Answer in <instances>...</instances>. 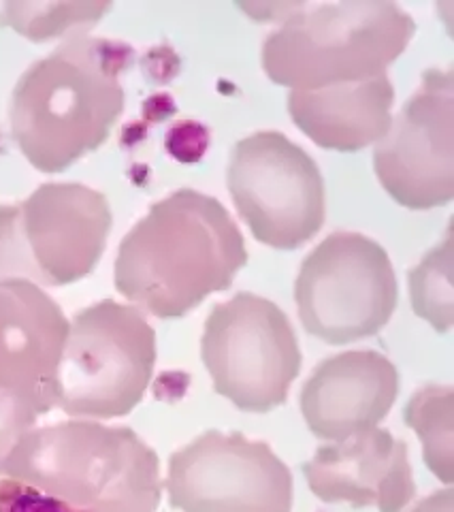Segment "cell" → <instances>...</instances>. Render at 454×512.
<instances>
[{
    "instance_id": "6da1fadb",
    "label": "cell",
    "mask_w": 454,
    "mask_h": 512,
    "mask_svg": "<svg viewBox=\"0 0 454 512\" xmlns=\"http://www.w3.org/2000/svg\"><path fill=\"white\" fill-rule=\"evenodd\" d=\"M246 265V242L226 207L182 188L154 203L126 233L113 282L143 314L182 318L226 291Z\"/></svg>"
},
{
    "instance_id": "7a4b0ae2",
    "label": "cell",
    "mask_w": 454,
    "mask_h": 512,
    "mask_svg": "<svg viewBox=\"0 0 454 512\" xmlns=\"http://www.w3.org/2000/svg\"><path fill=\"white\" fill-rule=\"evenodd\" d=\"M133 60L124 43L69 35L20 77L11 96V135L41 173L67 171L99 150L124 109L120 77Z\"/></svg>"
},
{
    "instance_id": "3957f363",
    "label": "cell",
    "mask_w": 454,
    "mask_h": 512,
    "mask_svg": "<svg viewBox=\"0 0 454 512\" xmlns=\"http://www.w3.org/2000/svg\"><path fill=\"white\" fill-rule=\"evenodd\" d=\"M3 476L84 512H156L162 498L154 448L131 427L86 419L32 429Z\"/></svg>"
},
{
    "instance_id": "277c9868",
    "label": "cell",
    "mask_w": 454,
    "mask_h": 512,
    "mask_svg": "<svg viewBox=\"0 0 454 512\" xmlns=\"http://www.w3.org/2000/svg\"><path fill=\"white\" fill-rule=\"evenodd\" d=\"M416 22L395 3L352 0L293 5L263 43V71L290 90H320L386 73L412 37Z\"/></svg>"
},
{
    "instance_id": "5b68a950",
    "label": "cell",
    "mask_w": 454,
    "mask_h": 512,
    "mask_svg": "<svg viewBox=\"0 0 454 512\" xmlns=\"http://www.w3.org/2000/svg\"><path fill=\"white\" fill-rule=\"evenodd\" d=\"M156 331L145 314L103 299L73 316L56 376V408L73 419H120L148 391Z\"/></svg>"
},
{
    "instance_id": "8992f818",
    "label": "cell",
    "mask_w": 454,
    "mask_h": 512,
    "mask_svg": "<svg viewBox=\"0 0 454 512\" xmlns=\"http://www.w3.org/2000/svg\"><path fill=\"white\" fill-rule=\"evenodd\" d=\"M111 222L105 195L75 182L43 184L18 205H0V282L67 286L88 278Z\"/></svg>"
},
{
    "instance_id": "52a82bcc",
    "label": "cell",
    "mask_w": 454,
    "mask_h": 512,
    "mask_svg": "<svg viewBox=\"0 0 454 512\" xmlns=\"http://www.w3.org/2000/svg\"><path fill=\"white\" fill-rule=\"evenodd\" d=\"M397 299L391 259L376 239L361 233H331L307 254L295 282L303 329L329 346L380 333Z\"/></svg>"
},
{
    "instance_id": "ba28073f",
    "label": "cell",
    "mask_w": 454,
    "mask_h": 512,
    "mask_svg": "<svg viewBox=\"0 0 454 512\" xmlns=\"http://www.w3.org/2000/svg\"><path fill=\"white\" fill-rule=\"evenodd\" d=\"M201 359L218 395L243 412L265 414L288 399L303 355L293 325L273 301L237 293L209 312Z\"/></svg>"
},
{
    "instance_id": "9c48e42d",
    "label": "cell",
    "mask_w": 454,
    "mask_h": 512,
    "mask_svg": "<svg viewBox=\"0 0 454 512\" xmlns=\"http://www.w3.org/2000/svg\"><path fill=\"white\" fill-rule=\"evenodd\" d=\"M226 184L256 242L305 246L324 224V182L314 158L278 131L235 143Z\"/></svg>"
},
{
    "instance_id": "30bf717a",
    "label": "cell",
    "mask_w": 454,
    "mask_h": 512,
    "mask_svg": "<svg viewBox=\"0 0 454 512\" xmlns=\"http://www.w3.org/2000/svg\"><path fill=\"white\" fill-rule=\"evenodd\" d=\"M167 493L180 512H290L293 474L261 440L205 431L169 459Z\"/></svg>"
},
{
    "instance_id": "8fae6325",
    "label": "cell",
    "mask_w": 454,
    "mask_h": 512,
    "mask_svg": "<svg viewBox=\"0 0 454 512\" xmlns=\"http://www.w3.org/2000/svg\"><path fill=\"white\" fill-rule=\"evenodd\" d=\"M452 73L429 69L423 86L376 143L374 169L382 188L408 210H435L454 197Z\"/></svg>"
},
{
    "instance_id": "7c38bea8",
    "label": "cell",
    "mask_w": 454,
    "mask_h": 512,
    "mask_svg": "<svg viewBox=\"0 0 454 512\" xmlns=\"http://www.w3.org/2000/svg\"><path fill=\"white\" fill-rule=\"evenodd\" d=\"M301 470L320 502H346L354 510L403 512L416 495L408 444L380 427L320 446Z\"/></svg>"
},
{
    "instance_id": "4fadbf2b",
    "label": "cell",
    "mask_w": 454,
    "mask_h": 512,
    "mask_svg": "<svg viewBox=\"0 0 454 512\" xmlns=\"http://www.w3.org/2000/svg\"><path fill=\"white\" fill-rule=\"evenodd\" d=\"M69 320L41 286L0 282V384L24 395L37 412L56 408V376Z\"/></svg>"
},
{
    "instance_id": "5bb4252c",
    "label": "cell",
    "mask_w": 454,
    "mask_h": 512,
    "mask_svg": "<svg viewBox=\"0 0 454 512\" xmlns=\"http://www.w3.org/2000/svg\"><path fill=\"white\" fill-rule=\"evenodd\" d=\"M397 393V367L382 352L350 350L316 367L299 393V406L316 438L342 442L384 421Z\"/></svg>"
},
{
    "instance_id": "9a60e30c",
    "label": "cell",
    "mask_w": 454,
    "mask_h": 512,
    "mask_svg": "<svg viewBox=\"0 0 454 512\" xmlns=\"http://www.w3.org/2000/svg\"><path fill=\"white\" fill-rule=\"evenodd\" d=\"M395 90L388 75L320 90H290L288 114L318 148L359 152L378 143L393 122Z\"/></svg>"
},
{
    "instance_id": "2e32d148",
    "label": "cell",
    "mask_w": 454,
    "mask_h": 512,
    "mask_svg": "<svg viewBox=\"0 0 454 512\" xmlns=\"http://www.w3.org/2000/svg\"><path fill=\"white\" fill-rule=\"evenodd\" d=\"M403 423L423 442V457L427 468L452 485L454 480V391L442 384H429L418 389L408 406L403 408Z\"/></svg>"
},
{
    "instance_id": "e0dca14e",
    "label": "cell",
    "mask_w": 454,
    "mask_h": 512,
    "mask_svg": "<svg viewBox=\"0 0 454 512\" xmlns=\"http://www.w3.org/2000/svg\"><path fill=\"white\" fill-rule=\"evenodd\" d=\"M410 297L414 314L418 318L427 320L437 333L450 331L454 312L450 231L442 246L433 248L410 271Z\"/></svg>"
},
{
    "instance_id": "ac0fdd59",
    "label": "cell",
    "mask_w": 454,
    "mask_h": 512,
    "mask_svg": "<svg viewBox=\"0 0 454 512\" xmlns=\"http://www.w3.org/2000/svg\"><path fill=\"white\" fill-rule=\"evenodd\" d=\"M111 5L81 3V5H37V3H7L0 13V24L18 30L30 41H47L64 35H75V28L99 24Z\"/></svg>"
},
{
    "instance_id": "d6986e66",
    "label": "cell",
    "mask_w": 454,
    "mask_h": 512,
    "mask_svg": "<svg viewBox=\"0 0 454 512\" xmlns=\"http://www.w3.org/2000/svg\"><path fill=\"white\" fill-rule=\"evenodd\" d=\"M39 416L37 408L24 395L0 384V476L5 474V466L15 446L37 427Z\"/></svg>"
},
{
    "instance_id": "ffe728a7",
    "label": "cell",
    "mask_w": 454,
    "mask_h": 512,
    "mask_svg": "<svg viewBox=\"0 0 454 512\" xmlns=\"http://www.w3.org/2000/svg\"><path fill=\"white\" fill-rule=\"evenodd\" d=\"M0 512H84L20 480L0 476Z\"/></svg>"
},
{
    "instance_id": "44dd1931",
    "label": "cell",
    "mask_w": 454,
    "mask_h": 512,
    "mask_svg": "<svg viewBox=\"0 0 454 512\" xmlns=\"http://www.w3.org/2000/svg\"><path fill=\"white\" fill-rule=\"evenodd\" d=\"M412 512H454V491L450 487L431 493Z\"/></svg>"
}]
</instances>
